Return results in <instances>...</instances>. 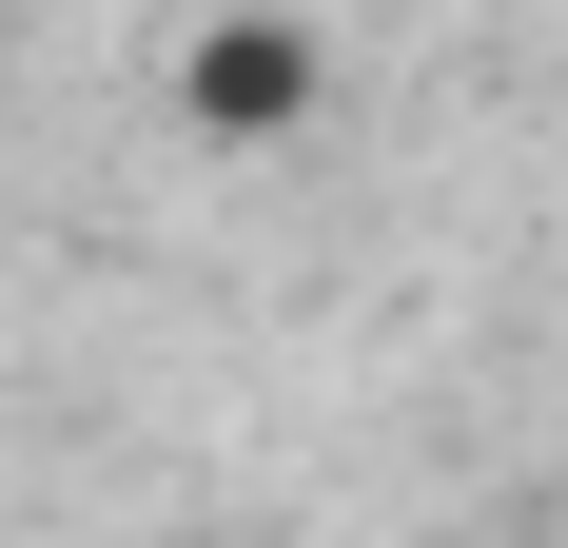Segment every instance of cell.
I'll use <instances>...</instances> for the list:
<instances>
[{
    "label": "cell",
    "instance_id": "6da1fadb",
    "mask_svg": "<svg viewBox=\"0 0 568 548\" xmlns=\"http://www.w3.org/2000/svg\"><path fill=\"white\" fill-rule=\"evenodd\" d=\"M196 99H216V118H275V99H294V40H216V59H196Z\"/></svg>",
    "mask_w": 568,
    "mask_h": 548
}]
</instances>
